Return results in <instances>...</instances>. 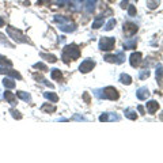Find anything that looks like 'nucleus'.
<instances>
[{
  "label": "nucleus",
  "mask_w": 163,
  "mask_h": 163,
  "mask_svg": "<svg viewBox=\"0 0 163 163\" xmlns=\"http://www.w3.org/2000/svg\"><path fill=\"white\" fill-rule=\"evenodd\" d=\"M121 80H122V83H126V84L130 83V77H129V76H125V75H122Z\"/></svg>",
  "instance_id": "obj_2"
},
{
  "label": "nucleus",
  "mask_w": 163,
  "mask_h": 163,
  "mask_svg": "<svg viewBox=\"0 0 163 163\" xmlns=\"http://www.w3.org/2000/svg\"><path fill=\"white\" fill-rule=\"evenodd\" d=\"M156 108H158V103H156V102L152 101V102H150V103H148V112H150V113H154Z\"/></svg>",
  "instance_id": "obj_1"
}]
</instances>
